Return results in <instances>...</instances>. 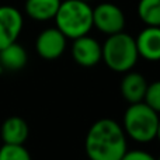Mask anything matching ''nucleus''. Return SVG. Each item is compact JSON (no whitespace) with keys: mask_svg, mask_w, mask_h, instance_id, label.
<instances>
[{"mask_svg":"<svg viewBox=\"0 0 160 160\" xmlns=\"http://www.w3.org/2000/svg\"><path fill=\"white\" fill-rule=\"evenodd\" d=\"M68 38L56 27L45 28L35 39V51L42 59L53 61L63 55L66 51Z\"/></svg>","mask_w":160,"mask_h":160,"instance_id":"obj_6","label":"nucleus"},{"mask_svg":"<svg viewBox=\"0 0 160 160\" xmlns=\"http://www.w3.org/2000/svg\"><path fill=\"white\" fill-rule=\"evenodd\" d=\"M0 160H32L24 145L3 143L0 148Z\"/></svg>","mask_w":160,"mask_h":160,"instance_id":"obj_15","label":"nucleus"},{"mask_svg":"<svg viewBox=\"0 0 160 160\" xmlns=\"http://www.w3.org/2000/svg\"><path fill=\"white\" fill-rule=\"evenodd\" d=\"M28 62V53L18 42H11L0 49V66L8 72H17L25 68Z\"/></svg>","mask_w":160,"mask_h":160,"instance_id":"obj_12","label":"nucleus"},{"mask_svg":"<svg viewBox=\"0 0 160 160\" xmlns=\"http://www.w3.org/2000/svg\"><path fill=\"white\" fill-rule=\"evenodd\" d=\"M83 2H87V3H90V2H91V0H83Z\"/></svg>","mask_w":160,"mask_h":160,"instance_id":"obj_18","label":"nucleus"},{"mask_svg":"<svg viewBox=\"0 0 160 160\" xmlns=\"http://www.w3.org/2000/svg\"><path fill=\"white\" fill-rule=\"evenodd\" d=\"M142 101L153 110L160 111V82L156 80V82L148 83V87Z\"/></svg>","mask_w":160,"mask_h":160,"instance_id":"obj_16","label":"nucleus"},{"mask_svg":"<svg viewBox=\"0 0 160 160\" xmlns=\"http://www.w3.org/2000/svg\"><path fill=\"white\" fill-rule=\"evenodd\" d=\"M107 37L108 38L101 45V61H104V63L114 72L125 73L132 70L139 58L135 38L124 31Z\"/></svg>","mask_w":160,"mask_h":160,"instance_id":"obj_4","label":"nucleus"},{"mask_svg":"<svg viewBox=\"0 0 160 160\" xmlns=\"http://www.w3.org/2000/svg\"><path fill=\"white\" fill-rule=\"evenodd\" d=\"M2 70H3V69H2V66H0V73H2Z\"/></svg>","mask_w":160,"mask_h":160,"instance_id":"obj_19","label":"nucleus"},{"mask_svg":"<svg viewBox=\"0 0 160 160\" xmlns=\"http://www.w3.org/2000/svg\"><path fill=\"white\" fill-rule=\"evenodd\" d=\"M119 160H156V158L153 155H150L149 152L135 149V150H127Z\"/></svg>","mask_w":160,"mask_h":160,"instance_id":"obj_17","label":"nucleus"},{"mask_svg":"<svg viewBox=\"0 0 160 160\" xmlns=\"http://www.w3.org/2000/svg\"><path fill=\"white\" fill-rule=\"evenodd\" d=\"M30 135V128L24 118L13 115L6 118L0 128V136L3 143L11 145H24Z\"/></svg>","mask_w":160,"mask_h":160,"instance_id":"obj_10","label":"nucleus"},{"mask_svg":"<svg viewBox=\"0 0 160 160\" xmlns=\"http://www.w3.org/2000/svg\"><path fill=\"white\" fill-rule=\"evenodd\" d=\"M121 127L127 138L138 143H149L159 135V111L143 101L129 104L124 112Z\"/></svg>","mask_w":160,"mask_h":160,"instance_id":"obj_2","label":"nucleus"},{"mask_svg":"<svg viewBox=\"0 0 160 160\" xmlns=\"http://www.w3.org/2000/svg\"><path fill=\"white\" fill-rule=\"evenodd\" d=\"M84 149L90 160H119L128 150L127 135L117 121L101 118L88 128Z\"/></svg>","mask_w":160,"mask_h":160,"instance_id":"obj_1","label":"nucleus"},{"mask_svg":"<svg viewBox=\"0 0 160 160\" xmlns=\"http://www.w3.org/2000/svg\"><path fill=\"white\" fill-rule=\"evenodd\" d=\"M62 0H25V13L35 21L53 20Z\"/></svg>","mask_w":160,"mask_h":160,"instance_id":"obj_13","label":"nucleus"},{"mask_svg":"<svg viewBox=\"0 0 160 160\" xmlns=\"http://www.w3.org/2000/svg\"><path fill=\"white\" fill-rule=\"evenodd\" d=\"M93 27L105 35L124 31V11L114 3H100L93 8Z\"/></svg>","mask_w":160,"mask_h":160,"instance_id":"obj_5","label":"nucleus"},{"mask_svg":"<svg viewBox=\"0 0 160 160\" xmlns=\"http://www.w3.org/2000/svg\"><path fill=\"white\" fill-rule=\"evenodd\" d=\"M139 18L149 27H160V0H139Z\"/></svg>","mask_w":160,"mask_h":160,"instance_id":"obj_14","label":"nucleus"},{"mask_svg":"<svg viewBox=\"0 0 160 160\" xmlns=\"http://www.w3.org/2000/svg\"><path fill=\"white\" fill-rule=\"evenodd\" d=\"M135 45L138 55L141 58L150 62H156L160 59V28L149 27L141 31L135 38Z\"/></svg>","mask_w":160,"mask_h":160,"instance_id":"obj_9","label":"nucleus"},{"mask_svg":"<svg viewBox=\"0 0 160 160\" xmlns=\"http://www.w3.org/2000/svg\"><path fill=\"white\" fill-rule=\"evenodd\" d=\"M148 87V82L139 72H125L124 78L121 80V96L129 104L139 102L143 100L145 91Z\"/></svg>","mask_w":160,"mask_h":160,"instance_id":"obj_11","label":"nucleus"},{"mask_svg":"<svg viewBox=\"0 0 160 160\" xmlns=\"http://www.w3.org/2000/svg\"><path fill=\"white\" fill-rule=\"evenodd\" d=\"M72 56L79 66L93 68L101 62V44L88 34L75 38L72 44Z\"/></svg>","mask_w":160,"mask_h":160,"instance_id":"obj_7","label":"nucleus"},{"mask_svg":"<svg viewBox=\"0 0 160 160\" xmlns=\"http://www.w3.org/2000/svg\"><path fill=\"white\" fill-rule=\"evenodd\" d=\"M53 20L68 39L79 38L93 28V7L83 0H62Z\"/></svg>","mask_w":160,"mask_h":160,"instance_id":"obj_3","label":"nucleus"},{"mask_svg":"<svg viewBox=\"0 0 160 160\" xmlns=\"http://www.w3.org/2000/svg\"><path fill=\"white\" fill-rule=\"evenodd\" d=\"M24 25L20 10L13 6H0V49L16 42Z\"/></svg>","mask_w":160,"mask_h":160,"instance_id":"obj_8","label":"nucleus"}]
</instances>
